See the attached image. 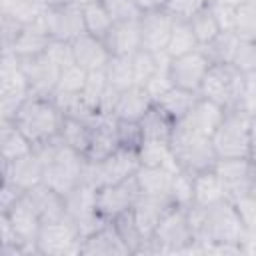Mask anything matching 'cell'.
Instances as JSON below:
<instances>
[{
  "label": "cell",
  "mask_w": 256,
  "mask_h": 256,
  "mask_svg": "<svg viewBox=\"0 0 256 256\" xmlns=\"http://www.w3.org/2000/svg\"><path fill=\"white\" fill-rule=\"evenodd\" d=\"M188 222L196 242H226L244 246L248 240L246 228L230 198L210 206H190Z\"/></svg>",
  "instance_id": "obj_1"
},
{
  "label": "cell",
  "mask_w": 256,
  "mask_h": 256,
  "mask_svg": "<svg viewBox=\"0 0 256 256\" xmlns=\"http://www.w3.org/2000/svg\"><path fill=\"white\" fill-rule=\"evenodd\" d=\"M34 152L38 154L44 166L42 182L54 188L56 192H60L62 196H66L70 190H74L82 182L86 158L74 148H70L68 144H64L60 136L46 144L34 146Z\"/></svg>",
  "instance_id": "obj_2"
},
{
  "label": "cell",
  "mask_w": 256,
  "mask_h": 256,
  "mask_svg": "<svg viewBox=\"0 0 256 256\" xmlns=\"http://www.w3.org/2000/svg\"><path fill=\"white\" fill-rule=\"evenodd\" d=\"M200 252V244L194 240L190 222H188V208L172 204L168 212L158 222L154 234L142 246L140 254H192ZM138 254V256H140Z\"/></svg>",
  "instance_id": "obj_3"
},
{
  "label": "cell",
  "mask_w": 256,
  "mask_h": 256,
  "mask_svg": "<svg viewBox=\"0 0 256 256\" xmlns=\"http://www.w3.org/2000/svg\"><path fill=\"white\" fill-rule=\"evenodd\" d=\"M12 122L24 132L32 146H40L60 136L64 114L52 98L30 94L16 110Z\"/></svg>",
  "instance_id": "obj_4"
},
{
  "label": "cell",
  "mask_w": 256,
  "mask_h": 256,
  "mask_svg": "<svg viewBox=\"0 0 256 256\" xmlns=\"http://www.w3.org/2000/svg\"><path fill=\"white\" fill-rule=\"evenodd\" d=\"M170 150L180 170L198 174L202 170L214 168L218 162L216 150L212 146V138L188 128L182 122L174 124L170 136Z\"/></svg>",
  "instance_id": "obj_5"
},
{
  "label": "cell",
  "mask_w": 256,
  "mask_h": 256,
  "mask_svg": "<svg viewBox=\"0 0 256 256\" xmlns=\"http://www.w3.org/2000/svg\"><path fill=\"white\" fill-rule=\"evenodd\" d=\"M250 124L252 116L242 108H230L224 112L222 122L212 134V146L218 160L250 158Z\"/></svg>",
  "instance_id": "obj_6"
},
{
  "label": "cell",
  "mask_w": 256,
  "mask_h": 256,
  "mask_svg": "<svg viewBox=\"0 0 256 256\" xmlns=\"http://www.w3.org/2000/svg\"><path fill=\"white\" fill-rule=\"evenodd\" d=\"M244 72H240L234 64H212L202 80L198 96L220 104L224 110H230L240 108Z\"/></svg>",
  "instance_id": "obj_7"
},
{
  "label": "cell",
  "mask_w": 256,
  "mask_h": 256,
  "mask_svg": "<svg viewBox=\"0 0 256 256\" xmlns=\"http://www.w3.org/2000/svg\"><path fill=\"white\" fill-rule=\"evenodd\" d=\"M140 166L142 164H140L138 150L120 146L116 152H112L108 158H104L100 162H86L82 180L94 184L96 188L110 186V184H118V182L132 178Z\"/></svg>",
  "instance_id": "obj_8"
},
{
  "label": "cell",
  "mask_w": 256,
  "mask_h": 256,
  "mask_svg": "<svg viewBox=\"0 0 256 256\" xmlns=\"http://www.w3.org/2000/svg\"><path fill=\"white\" fill-rule=\"evenodd\" d=\"M44 26L52 40L74 42L86 32L82 4L76 0H52L42 10Z\"/></svg>",
  "instance_id": "obj_9"
},
{
  "label": "cell",
  "mask_w": 256,
  "mask_h": 256,
  "mask_svg": "<svg viewBox=\"0 0 256 256\" xmlns=\"http://www.w3.org/2000/svg\"><path fill=\"white\" fill-rule=\"evenodd\" d=\"M30 96V84L20 66V60L4 50L0 66V110L2 120H12L20 104Z\"/></svg>",
  "instance_id": "obj_10"
},
{
  "label": "cell",
  "mask_w": 256,
  "mask_h": 256,
  "mask_svg": "<svg viewBox=\"0 0 256 256\" xmlns=\"http://www.w3.org/2000/svg\"><path fill=\"white\" fill-rule=\"evenodd\" d=\"M82 234L78 224L72 218H62L56 222H46L40 228L36 246L40 254L46 256H64V254H80Z\"/></svg>",
  "instance_id": "obj_11"
},
{
  "label": "cell",
  "mask_w": 256,
  "mask_h": 256,
  "mask_svg": "<svg viewBox=\"0 0 256 256\" xmlns=\"http://www.w3.org/2000/svg\"><path fill=\"white\" fill-rule=\"evenodd\" d=\"M138 196H140V188H138L136 176L118 184L100 186L96 188V212L102 220L112 222L122 212L130 210L138 200Z\"/></svg>",
  "instance_id": "obj_12"
},
{
  "label": "cell",
  "mask_w": 256,
  "mask_h": 256,
  "mask_svg": "<svg viewBox=\"0 0 256 256\" xmlns=\"http://www.w3.org/2000/svg\"><path fill=\"white\" fill-rule=\"evenodd\" d=\"M214 168L230 200L256 192V162L252 158H224Z\"/></svg>",
  "instance_id": "obj_13"
},
{
  "label": "cell",
  "mask_w": 256,
  "mask_h": 256,
  "mask_svg": "<svg viewBox=\"0 0 256 256\" xmlns=\"http://www.w3.org/2000/svg\"><path fill=\"white\" fill-rule=\"evenodd\" d=\"M212 66V62L208 60V56L204 54L202 48H196L192 52H186L182 56H176L170 60V80L172 86L190 90V92H200L202 80L208 72V68Z\"/></svg>",
  "instance_id": "obj_14"
},
{
  "label": "cell",
  "mask_w": 256,
  "mask_h": 256,
  "mask_svg": "<svg viewBox=\"0 0 256 256\" xmlns=\"http://www.w3.org/2000/svg\"><path fill=\"white\" fill-rule=\"evenodd\" d=\"M20 66L26 74L28 84H30V94L52 98L56 84H58V78H60V72H62V66L48 52L20 60Z\"/></svg>",
  "instance_id": "obj_15"
},
{
  "label": "cell",
  "mask_w": 256,
  "mask_h": 256,
  "mask_svg": "<svg viewBox=\"0 0 256 256\" xmlns=\"http://www.w3.org/2000/svg\"><path fill=\"white\" fill-rule=\"evenodd\" d=\"M0 214L8 216L14 232L18 234V238L24 244L26 254H40L38 246H36V240H38V234H40V228H42V220H40L38 212L34 210L32 202L28 200L26 192L8 212H0Z\"/></svg>",
  "instance_id": "obj_16"
},
{
  "label": "cell",
  "mask_w": 256,
  "mask_h": 256,
  "mask_svg": "<svg viewBox=\"0 0 256 256\" xmlns=\"http://www.w3.org/2000/svg\"><path fill=\"white\" fill-rule=\"evenodd\" d=\"M174 26V16L166 8L146 10L140 16V32H142V48L148 52H166L170 34Z\"/></svg>",
  "instance_id": "obj_17"
},
{
  "label": "cell",
  "mask_w": 256,
  "mask_h": 256,
  "mask_svg": "<svg viewBox=\"0 0 256 256\" xmlns=\"http://www.w3.org/2000/svg\"><path fill=\"white\" fill-rule=\"evenodd\" d=\"M82 256H132L124 240L120 238L114 222H104L98 230L82 238Z\"/></svg>",
  "instance_id": "obj_18"
},
{
  "label": "cell",
  "mask_w": 256,
  "mask_h": 256,
  "mask_svg": "<svg viewBox=\"0 0 256 256\" xmlns=\"http://www.w3.org/2000/svg\"><path fill=\"white\" fill-rule=\"evenodd\" d=\"M112 56H132L142 48L140 18L118 20L112 24L108 34L102 40Z\"/></svg>",
  "instance_id": "obj_19"
},
{
  "label": "cell",
  "mask_w": 256,
  "mask_h": 256,
  "mask_svg": "<svg viewBox=\"0 0 256 256\" xmlns=\"http://www.w3.org/2000/svg\"><path fill=\"white\" fill-rule=\"evenodd\" d=\"M42 174H44V166L34 150L16 160L2 162V182H10L24 192L30 190L32 186L40 184Z\"/></svg>",
  "instance_id": "obj_20"
},
{
  "label": "cell",
  "mask_w": 256,
  "mask_h": 256,
  "mask_svg": "<svg viewBox=\"0 0 256 256\" xmlns=\"http://www.w3.org/2000/svg\"><path fill=\"white\" fill-rule=\"evenodd\" d=\"M174 202L170 196H148V194L138 196V200L132 206V214H134V220L146 240L152 238L158 222L162 220V216L168 212V208Z\"/></svg>",
  "instance_id": "obj_21"
},
{
  "label": "cell",
  "mask_w": 256,
  "mask_h": 256,
  "mask_svg": "<svg viewBox=\"0 0 256 256\" xmlns=\"http://www.w3.org/2000/svg\"><path fill=\"white\" fill-rule=\"evenodd\" d=\"M154 100L152 96L148 94V90L144 86H130L128 90L120 92L116 98H114V104H112V116L116 120H128V122H140L144 118V114L152 108Z\"/></svg>",
  "instance_id": "obj_22"
},
{
  "label": "cell",
  "mask_w": 256,
  "mask_h": 256,
  "mask_svg": "<svg viewBox=\"0 0 256 256\" xmlns=\"http://www.w3.org/2000/svg\"><path fill=\"white\" fill-rule=\"evenodd\" d=\"M50 42H52V38H50L46 26H44V20H42V14H40V18H36L32 24H26L20 30V34L16 36L12 46L6 48V50L12 52L18 60H24V58H32V56H38V54L46 52Z\"/></svg>",
  "instance_id": "obj_23"
},
{
  "label": "cell",
  "mask_w": 256,
  "mask_h": 256,
  "mask_svg": "<svg viewBox=\"0 0 256 256\" xmlns=\"http://www.w3.org/2000/svg\"><path fill=\"white\" fill-rule=\"evenodd\" d=\"M70 44H72L74 62H76L80 68H84L86 72L104 70L106 64H108V60L112 58V54L108 52L106 44H104L100 38H96V36H92V34H88V32H84L82 36H78V38H76L74 42H70Z\"/></svg>",
  "instance_id": "obj_24"
},
{
  "label": "cell",
  "mask_w": 256,
  "mask_h": 256,
  "mask_svg": "<svg viewBox=\"0 0 256 256\" xmlns=\"http://www.w3.org/2000/svg\"><path fill=\"white\" fill-rule=\"evenodd\" d=\"M120 148L118 134H116V118L112 114H104L92 126V140L86 152V162H100L108 158L112 152Z\"/></svg>",
  "instance_id": "obj_25"
},
{
  "label": "cell",
  "mask_w": 256,
  "mask_h": 256,
  "mask_svg": "<svg viewBox=\"0 0 256 256\" xmlns=\"http://www.w3.org/2000/svg\"><path fill=\"white\" fill-rule=\"evenodd\" d=\"M28 200L32 202L34 210L38 212L42 224L46 222H56L66 218V200L60 192H56L54 188H50L48 184L40 182L36 186H32L30 190H26Z\"/></svg>",
  "instance_id": "obj_26"
},
{
  "label": "cell",
  "mask_w": 256,
  "mask_h": 256,
  "mask_svg": "<svg viewBox=\"0 0 256 256\" xmlns=\"http://www.w3.org/2000/svg\"><path fill=\"white\" fill-rule=\"evenodd\" d=\"M224 112L226 110L220 104H216L212 100H206V98H198L196 104L192 106V110L182 120H178V122H182L188 128H192V130H196V132L206 134V136L212 138L214 130L218 128V124L224 118Z\"/></svg>",
  "instance_id": "obj_27"
},
{
  "label": "cell",
  "mask_w": 256,
  "mask_h": 256,
  "mask_svg": "<svg viewBox=\"0 0 256 256\" xmlns=\"http://www.w3.org/2000/svg\"><path fill=\"white\" fill-rule=\"evenodd\" d=\"M228 198L224 184L216 172V168L202 170L194 174V204L192 206H210Z\"/></svg>",
  "instance_id": "obj_28"
},
{
  "label": "cell",
  "mask_w": 256,
  "mask_h": 256,
  "mask_svg": "<svg viewBox=\"0 0 256 256\" xmlns=\"http://www.w3.org/2000/svg\"><path fill=\"white\" fill-rule=\"evenodd\" d=\"M106 72V82H108V94L114 98L134 86V68H132V56H112L104 68Z\"/></svg>",
  "instance_id": "obj_29"
},
{
  "label": "cell",
  "mask_w": 256,
  "mask_h": 256,
  "mask_svg": "<svg viewBox=\"0 0 256 256\" xmlns=\"http://www.w3.org/2000/svg\"><path fill=\"white\" fill-rule=\"evenodd\" d=\"M140 194L148 196H170V184L174 172L162 166H140L134 174Z\"/></svg>",
  "instance_id": "obj_30"
},
{
  "label": "cell",
  "mask_w": 256,
  "mask_h": 256,
  "mask_svg": "<svg viewBox=\"0 0 256 256\" xmlns=\"http://www.w3.org/2000/svg\"><path fill=\"white\" fill-rule=\"evenodd\" d=\"M0 148H2V162L16 160L20 156H26L34 150L32 142L24 136V132L12 122V120H2L0 126Z\"/></svg>",
  "instance_id": "obj_31"
},
{
  "label": "cell",
  "mask_w": 256,
  "mask_h": 256,
  "mask_svg": "<svg viewBox=\"0 0 256 256\" xmlns=\"http://www.w3.org/2000/svg\"><path fill=\"white\" fill-rule=\"evenodd\" d=\"M200 96L196 92H190V90H184V88H178V86H172L170 90H166L154 104H158L174 122L182 120L190 110L192 106L196 104Z\"/></svg>",
  "instance_id": "obj_32"
},
{
  "label": "cell",
  "mask_w": 256,
  "mask_h": 256,
  "mask_svg": "<svg viewBox=\"0 0 256 256\" xmlns=\"http://www.w3.org/2000/svg\"><path fill=\"white\" fill-rule=\"evenodd\" d=\"M174 124H176V122H174L158 104H152V108H150V110L144 114V118L140 120L144 140H162V142H170Z\"/></svg>",
  "instance_id": "obj_33"
},
{
  "label": "cell",
  "mask_w": 256,
  "mask_h": 256,
  "mask_svg": "<svg viewBox=\"0 0 256 256\" xmlns=\"http://www.w3.org/2000/svg\"><path fill=\"white\" fill-rule=\"evenodd\" d=\"M200 48L198 44V38L192 30V24L188 18H174V26H172V34H170V40H168V46H166V54L170 58H176V56H182L186 52H192Z\"/></svg>",
  "instance_id": "obj_34"
},
{
  "label": "cell",
  "mask_w": 256,
  "mask_h": 256,
  "mask_svg": "<svg viewBox=\"0 0 256 256\" xmlns=\"http://www.w3.org/2000/svg\"><path fill=\"white\" fill-rule=\"evenodd\" d=\"M60 140L70 148H74L76 152H80L82 156H86L92 140V124L72 116H64V122L60 128Z\"/></svg>",
  "instance_id": "obj_35"
},
{
  "label": "cell",
  "mask_w": 256,
  "mask_h": 256,
  "mask_svg": "<svg viewBox=\"0 0 256 256\" xmlns=\"http://www.w3.org/2000/svg\"><path fill=\"white\" fill-rule=\"evenodd\" d=\"M138 156H140V164L142 166H162L168 168L172 172H178V164L172 156L170 150V142H162V140H144L138 148Z\"/></svg>",
  "instance_id": "obj_36"
},
{
  "label": "cell",
  "mask_w": 256,
  "mask_h": 256,
  "mask_svg": "<svg viewBox=\"0 0 256 256\" xmlns=\"http://www.w3.org/2000/svg\"><path fill=\"white\" fill-rule=\"evenodd\" d=\"M82 14H84V26L86 32L104 40V36L108 34V30L114 24V18L108 14V10L104 8V4L100 0H88L82 4Z\"/></svg>",
  "instance_id": "obj_37"
},
{
  "label": "cell",
  "mask_w": 256,
  "mask_h": 256,
  "mask_svg": "<svg viewBox=\"0 0 256 256\" xmlns=\"http://www.w3.org/2000/svg\"><path fill=\"white\" fill-rule=\"evenodd\" d=\"M188 20L192 24V30H194L200 46H206L208 42H212L222 32L220 30V24H218V20H216V16L212 12L210 2H206L200 10H196Z\"/></svg>",
  "instance_id": "obj_38"
},
{
  "label": "cell",
  "mask_w": 256,
  "mask_h": 256,
  "mask_svg": "<svg viewBox=\"0 0 256 256\" xmlns=\"http://www.w3.org/2000/svg\"><path fill=\"white\" fill-rule=\"evenodd\" d=\"M240 38L234 32H220L212 42L200 46L212 64H232Z\"/></svg>",
  "instance_id": "obj_39"
},
{
  "label": "cell",
  "mask_w": 256,
  "mask_h": 256,
  "mask_svg": "<svg viewBox=\"0 0 256 256\" xmlns=\"http://www.w3.org/2000/svg\"><path fill=\"white\" fill-rule=\"evenodd\" d=\"M112 222H114V226H116L120 238H122L124 244L128 246L130 254H132V256H138L140 250H142V246L146 244V238L142 236V232H140V228H138V224H136V220H134L132 208L126 210V212H122L120 216H116Z\"/></svg>",
  "instance_id": "obj_40"
},
{
  "label": "cell",
  "mask_w": 256,
  "mask_h": 256,
  "mask_svg": "<svg viewBox=\"0 0 256 256\" xmlns=\"http://www.w3.org/2000/svg\"><path fill=\"white\" fill-rule=\"evenodd\" d=\"M234 34L240 40H256V0H242L234 6Z\"/></svg>",
  "instance_id": "obj_41"
},
{
  "label": "cell",
  "mask_w": 256,
  "mask_h": 256,
  "mask_svg": "<svg viewBox=\"0 0 256 256\" xmlns=\"http://www.w3.org/2000/svg\"><path fill=\"white\" fill-rule=\"evenodd\" d=\"M170 198L176 206L190 208L194 204V174L184 170L174 172L170 184Z\"/></svg>",
  "instance_id": "obj_42"
},
{
  "label": "cell",
  "mask_w": 256,
  "mask_h": 256,
  "mask_svg": "<svg viewBox=\"0 0 256 256\" xmlns=\"http://www.w3.org/2000/svg\"><path fill=\"white\" fill-rule=\"evenodd\" d=\"M160 58L154 52H148L144 48H140L136 54H132V68H134V84L144 86L152 74L158 70Z\"/></svg>",
  "instance_id": "obj_43"
},
{
  "label": "cell",
  "mask_w": 256,
  "mask_h": 256,
  "mask_svg": "<svg viewBox=\"0 0 256 256\" xmlns=\"http://www.w3.org/2000/svg\"><path fill=\"white\" fill-rule=\"evenodd\" d=\"M88 72L84 68H80L78 64H70L66 68H62L56 90L54 92H62V94H80L84 90Z\"/></svg>",
  "instance_id": "obj_44"
},
{
  "label": "cell",
  "mask_w": 256,
  "mask_h": 256,
  "mask_svg": "<svg viewBox=\"0 0 256 256\" xmlns=\"http://www.w3.org/2000/svg\"><path fill=\"white\" fill-rule=\"evenodd\" d=\"M234 206H236V212L246 228V234L248 238L250 236H256V192H250V194H244V196H238L232 200Z\"/></svg>",
  "instance_id": "obj_45"
},
{
  "label": "cell",
  "mask_w": 256,
  "mask_h": 256,
  "mask_svg": "<svg viewBox=\"0 0 256 256\" xmlns=\"http://www.w3.org/2000/svg\"><path fill=\"white\" fill-rule=\"evenodd\" d=\"M116 134H118V144H120L122 148L138 150L140 144L144 142V134H142L140 122L116 120Z\"/></svg>",
  "instance_id": "obj_46"
},
{
  "label": "cell",
  "mask_w": 256,
  "mask_h": 256,
  "mask_svg": "<svg viewBox=\"0 0 256 256\" xmlns=\"http://www.w3.org/2000/svg\"><path fill=\"white\" fill-rule=\"evenodd\" d=\"M100 2L108 10V14L114 18V22L132 20V18H140L142 16V10H140L136 0H100Z\"/></svg>",
  "instance_id": "obj_47"
},
{
  "label": "cell",
  "mask_w": 256,
  "mask_h": 256,
  "mask_svg": "<svg viewBox=\"0 0 256 256\" xmlns=\"http://www.w3.org/2000/svg\"><path fill=\"white\" fill-rule=\"evenodd\" d=\"M232 64L244 74L256 70V40H240Z\"/></svg>",
  "instance_id": "obj_48"
},
{
  "label": "cell",
  "mask_w": 256,
  "mask_h": 256,
  "mask_svg": "<svg viewBox=\"0 0 256 256\" xmlns=\"http://www.w3.org/2000/svg\"><path fill=\"white\" fill-rule=\"evenodd\" d=\"M212 12L220 24L222 32H234V6L232 2H224V0H210Z\"/></svg>",
  "instance_id": "obj_49"
},
{
  "label": "cell",
  "mask_w": 256,
  "mask_h": 256,
  "mask_svg": "<svg viewBox=\"0 0 256 256\" xmlns=\"http://www.w3.org/2000/svg\"><path fill=\"white\" fill-rule=\"evenodd\" d=\"M208 0H166L164 8L174 18H190L196 10H200Z\"/></svg>",
  "instance_id": "obj_50"
},
{
  "label": "cell",
  "mask_w": 256,
  "mask_h": 256,
  "mask_svg": "<svg viewBox=\"0 0 256 256\" xmlns=\"http://www.w3.org/2000/svg\"><path fill=\"white\" fill-rule=\"evenodd\" d=\"M240 108L246 110L250 116H256V70L244 74V90Z\"/></svg>",
  "instance_id": "obj_51"
},
{
  "label": "cell",
  "mask_w": 256,
  "mask_h": 256,
  "mask_svg": "<svg viewBox=\"0 0 256 256\" xmlns=\"http://www.w3.org/2000/svg\"><path fill=\"white\" fill-rule=\"evenodd\" d=\"M22 196H24V190H20L18 186H14L10 182H2V188H0V212H8Z\"/></svg>",
  "instance_id": "obj_52"
},
{
  "label": "cell",
  "mask_w": 256,
  "mask_h": 256,
  "mask_svg": "<svg viewBox=\"0 0 256 256\" xmlns=\"http://www.w3.org/2000/svg\"><path fill=\"white\" fill-rule=\"evenodd\" d=\"M140 10L146 12V10H156V8H164L166 0H136Z\"/></svg>",
  "instance_id": "obj_53"
},
{
  "label": "cell",
  "mask_w": 256,
  "mask_h": 256,
  "mask_svg": "<svg viewBox=\"0 0 256 256\" xmlns=\"http://www.w3.org/2000/svg\"><path fill=\"white\" fill-rule=\"evenodd\" d=\"M250 158L256 162V116H252L250 124Z\"/></svg>",
  "instance_id": "obj_54"
}]
</instances>
